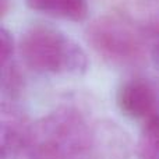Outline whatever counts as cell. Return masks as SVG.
I'll list each match as a JSON object with an SVG mask.
<instances>
[{
	"instance_id": "1",
	"label": "cell",
	"mask_w": 159,
	"mask_h": 159,
	"mask_svg": "<svg viewBox=\"0 0 159 159\" xmlns=\"http://www.w3.org/2000/svg\"><path fill=\"white\" fill-rule=\"evenodd\" d=\"M93 130L81 109L60 106L31 124L28 159H82L91 151Z\"/></svg>"
},
{
	"instance_id": "2",
	"label": "cell",
	"mask_w": 159,
	"mask_h": 159,
	"mask_svg": "<svg viewBox=\"0 0 159 159\" xmlns=\"http://www.w3.org/2000/svg\"><path fill=\"white\" fill-rule=\"evenodd\" d=\"M18 52L25 66L45 74L81 75L89 64L85 50L74 39L59 28L42 22L24 30Z\"/></svg>"
},
{
	"instance_id": "3",
	"label": "cell",
	"mask_w": 159,
	"mask_h": 159,
	"mask_svg": "<svg viewBox=\"0 0 159 159\" xmlns=\"http://www.w3.org/2000/svg\"><path fill=\"white\" fill-rule=\"evenodd\" d=\"M85 38L93 52L110 66L131 69L145 60L144 34L117 14H105L89 22Z\"/></svg>"
},
{
	"instance_id": "4",
	"label": "cell",
	"mask_w": 159,
	"mask_h": 159,
	"mask_svg": "<svg viewBox=\"0 0 159 159\" xmlns=\"http://www.w3.org/2000/svg\"><path fill=\"white\" fill-rule=\"evenodd\" d=\"M31 124L13 101L3 102L0 109V159H17L25 154Z\"/></svg>"
},
{
	"instance_id": "5",
	"label": "cell",
	"mask_w": 159,
	"mask_h": 159,
	"mask_svg": "<svg viewBox=\"0 0 159 159\" xmlns=\"http://www.w3.org/2000/svg\"><path fill=\"white\" fill-rule=\"evenodd\" d=\"M117 106L131 119L148 120L158 115L159 99L154 85L143 78L124 81L116 93Z\"/></svg>"
},
{
	"instance_id": "6",
	"label": "cell",
	"mask_w": 159,
	"mask_h": 159,
	"mask_svg": "<svg viewBox=\"0 0 159 159\" xmlns=\"http://www.w3.org/2000/svg\"><path fill=\"white\" fill-rule=\"evenodd\" d=\"M28 8L55 18L81 22L88 17L85 0H25Z\"/></svg>"
},
{
	"instance_id": "7",
	"label": "cell",
	"mask_w": 159,
	"mask_h": 159,
	"mask_svg": "<svg viewBox=\"0 0 159 159\" xmlns=\"http://www.w3.org/2000/svg\"><path fill=\"white\" fill-rule=\"evenodd\" d=\"M140 159H159V113L145 120L137 144Z\"/></svg>"
},
{
	"instance_id": "8",
	"label": "cell",
	"mask_w": 159,
	"mask_h": 159,
	"mask_svg": "<svg viewBox=\"0 0 159 159\" xmlns=\"http://www.w3.org/2000/svg\"><path fill=\"white\" fill-rule=\"evenodd\" d=\"M24 88V77L20 67L16 63L10 61L6 66H2V91L10 101L18 98Z\"/></svg>"
},
{
	"instance_id": "9",
	"label": "cell",
	"mask_w": 159,
	"mask_h": 159,
	"mask_svg": "<svg viewBox=\"0 0 159 159\" xmlns=\"http://www.w3.org/2000/svg\"><path fill=\"white\" fill-rule=\"evenodd\" d=\"M16 46H14V38L8 30L4 27L0 28V66H6L13 61Z\"/></svg>"
},
{
	"instance_id": "10",
	"label": "cell",
	"mask_w": 159,
	"mask_h": 159,
	"mask_svg": "<svg viewBox=\"0 0 159 159\" xmlns=\"http://www.w3.org/2000/svg\"><path fill=\"white\" fill-rule=\"evenodd\" d=\"M8 2H10V0H0V11H2L3 17H4L8 11Z\"/></svg>"
},
{
	"instance_id": "11",
	"label": "cell",
	"mask_w": 159,
	"mask_h": 159,
	"mask_svg": "<svg viewBox=\"0 0 159 159\" xmlns=\"http://www.w3.org/2000/svg\"><path fill=\"white\" fill-rule=\"evenodd\" d=\"M151 53H152V57H154V60L159 64V42L155 45L154 48H152V52Z\"/></svg>"
}]
</instances>
